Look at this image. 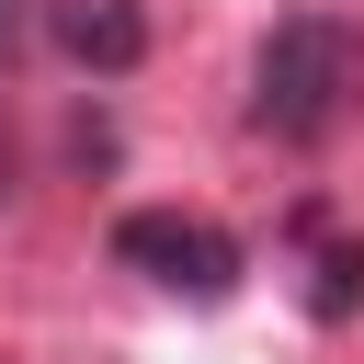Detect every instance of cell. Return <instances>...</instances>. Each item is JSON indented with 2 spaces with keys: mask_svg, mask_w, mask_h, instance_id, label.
Instances as JSON below:
<instances>
[{
  "mask_svg": "<svg viewBox=\"0 0 364 364\" xmlns=\"http://www.w3.org/2000/svg\"><path fill=\"white\" fill-rule=\"evenodd\" d=\"M364 102V34L341 11H284L250 46V125L273 148H330Z\"/></svg>",
  "mask_w": 364,
  "mask_h": 364,
  "instance_id": "6da1fadb",
  "label": "cell"
},
{
  "mask_svg": "<svg viewBox=\"0 0 364 364\" xmlns=\"http://www.w3.org/2000/svg\"><path fill=\"white\" fill-rule=\"evenodd\" d=\"M114 262L125 273H148L159 296H193V307H228L239 296V239L216 228V216H182V205H125L114 216Z\"/></svg>",
  "mask_w": 364,
  "mask_h": 364,
  "instance_id": "7a4b0ae2",
  "label": "cell"
},
{
  "mask_svg": "<svg viewBox=\"0 0 364 364\" xmlns=\"http://www.w3.org/2000/svg\"><path fill=\"white\" fill-rule=\"evenodd\" d=\"M46 34H57V57L91 68V80H125V68L148 57V11H136V0H57Z\"/></svg>",
  "mask_w": 364,
  "mask_h": 364,
  "instance_id": "3957f363",
  "label": "cell"
},
{
  "mask_svg": "<svg viewBox=\"0 0 364 364\" xmlns=\"http://www.w3.org/2000/svg\"><path fill=\"white\" fill-rule=\"evenodd\" d=\"M353 307H364V239H330V250L307 262V318H330V330H341Z\"/></svg>",
  "mask_w": 364,
  "mask_h": 364,
  "instance_id": "277c9868",
  "label": "cell"
}]
</instances>
